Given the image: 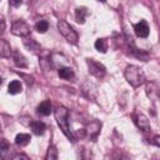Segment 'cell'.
<instances>
[{
  "label": "cell",
  "instance_id": "10",
  "mask_svg": "<svg viewBox=\"0 0 160 160\" xmlns=\"http://www.w3.org/2000/svg\"><path fill=\"white\" fill-rule=\"evenodd\" d=\"M146 95L152 101H156L159 99V85L155 81L146 84Z\"/></svg>",
  "mask_w": 160,
  "mask_h": 160
},
{
  "label": "cell",
  "instance_id": "13",
  "mask_svg": "<svg viewBox=\"0 0 160 160\" xmlns=\"http://www.w3.org/2000/svg\"><path fill=\"white\" fill-rule=\"evenodd\" d=\"M58 74L64 80H72L75 78V72L70 66H62V68L58 69Z\"/></svg>",
  "mask_w": 160,
  "mask_h": 160
},
{
  "label": "cell",
  "instance_id": "18",
  "mask_svg": "<svg viewBox=\"0 0 160 160\" xmlns=\"http://www.w3.org/2000/svg\"><path fill=\"white\" fill-rule=\"evenodd\" d=\"M21 91H22V85H21V82L19 80H12V81L9 82V85H8V92L9 94L16 95V94H19Z\"/></svg>",
  "mask_w": 160,
  "mask_h": 160
},
{
  "label": "cell",
  "instance_id": "7",
  "mask_svg": "<svg viewBox=\"0 0 160 160\" xmlns=\"http://www.w3.org/2000/svg\"><path fill=\"white\" fill-rule=\"evenodd\" d=\"M100 129H101V122L98 121V120H94V121H91V122L88 124V126L85 129V135L94 140L99 135Z\"/></svg>",
  "mask_w": 160,
  "mask_h": 160
},
{
  "label": "cell",
  "instance_id": "21",
  "mask_svg": "<svg viewBox=\"0 0 160 160\" xmlns=\"http://www.w3.org/2000/svg\"><path fill=\"white\" fill-rule=\"evenodd\" d=\"M94 45H95V49H96L99 52L105 54V52L108 51V41H106L105 39H98Z\"/></svg>",
  "mask_w": 160,
  "mask_h": 160
},
{
  "label": "cell",
  "instance_id": "23",
  "mask_svg": "<svg viewBox=\"0 0 160 160\" xmlns=\"http://www.w3.org/2000/svg\"><path fill=\"white\" fill-rule=\"evenodd\" d=\"M45 159L46 160H56L58 159V149H56V146H54V145L49 146L48 152L45 155Z\"/></svg>",
  "mask_w": 160,
  "mask_h": 160
},
{
  "label": "cell",
  "instance_id": "11",
  "mask_svg": "<svg viewBox=\"0 0 160 160\" xmlns=\"http://www.w3.org/2000/svg\"><path fill=\"white\" fill-rule=\"evenodd\" d=\"M52 111V106H51V102L50 100H45L39 104V106L36 108V112L41 116H49Z\"/></svg>",
  "mask_w": 160,
  "mask_h": 160
},
{
  "label": "cell",
  "instance_id": "5",
  "mask_svg": "<svg viewBox=\"0 0 160 160\" xmlns=\"http://www.w3.org/2000/svg\"><path fill=\"white\" fill-rule=\"evenodd\" d=\"M11 32L16 36L26 38L30 34V26L24 21V20H16L11 25Z\"/></svg>",
  "mask_w": 160,
  "mask_h": 160
},
{
  "label": "cell",
  "instance_id": "3",
  "mask_svg": "<svg viewBox=\"0 0 160 160\" xmlns=\"http://www.w3.org/2000/svg\"><path fill=\"white\" fill-rule=\"evenodd\" d=\"M58 30L59 32L66 39L68 42L70 44H78L79 40V35L78 32L74 30V28L65 20H59L58 21Z\"/></svg>",
  "mask_w": 160,
  "mask_h": 160
},
{
  "label": "cell",
  "instance_id": "29",
  "mask_svg": "<svg viewBox=\"0 0 160 160\" xmlns=\"http://www.w3.org/2000/svg\"><path fill=\"white\" fill-rule=\"evenodd\" d=\"M98 1H101V2H105L106 0H98Z\"/></svg>",
  "mask_w": 160,
  "mask_h": 160
},
{
  "label": "cell",
  "instance_id": "4",
  "mask_svg": "<svg viewBox=\"0 0 160 160\" xmlns=\"http://www.w3.org/2000/svg\"><path fill=\"white\" fill-rule=\"evenodd\" d=\"M86 64L89 68V72L92 76H95L96 79H102L106 75V68L101 62H99L94 59H86Z\"/></svg>",
  "mask_w": 160,
  "mask_h": 160
},
{
  "label": "cell",
  "instance_id": "12",
  "mask_svg": "<svg viewBox=\"0 0 160 160\" xmlns=\"http://www.w3.org/2000/svg\"><path fill=\"white\" fill-rule=\"evenodd\" d=\"M12 60H14V64L20 69H26L28 68V60L20 51H14Z\"/></svg>",
  "mask_w": 160,
  "mask_h": 160
},
{
  "label": "cell",
  "instance_id": "17",
  "mask_svg": "<svg viewBox=\"0 0 160 160\" xmlns=\"http://www.w3.org/2000/svg\"><path fill=\"white\" fill-rule=\"evenodd\" d=\"M11 54L12 51H11L10 44L6 40L0 39V58H10Z\"/></svg>",
  "mask_w": 160,
  "mask_h": 160
},
{
  "label": "cell",
  "instance_id": "28",
  "mask_svg": "<svg viewBox=\"0 0 160 160\" xmlns=\"http://www.w3.org/2000/svg\"><path fill=\"white\" fill-rule=\"evenodd\" d=\"M1 84H2V78L0 76V85H1Z\"/></svg>",
  "mask_w": 160,
  "mask_h": 160
},
{
  "label": "cell",
  "instance_id": "1",
  "mask_svg": "<svg viewBox=\"0 0 160 160\" xmlns=\"http://www.w3.org/2000/svg\"><path fill=\"white\" fill-rule=\"evenodd\" d=\"M54 115H55L56 122H58L59 128L61 129V131L64 132V135L70 141H75V138L69 128V110L65 106H56L54 110Z\"/></svg>",
  "mask_w": 160,
  "mask_h": 160
},
{
  "label": "cell",
  "instance_id": "16",
  "mask_svg": "<svg viewBox=\"0 0 160 160\" xmlns=\"http://www.w3.org/2000/svg\"><path fill=\"white\" fill-rule=\"evenodd\" d=\"M30 128H31L32 132L38 136L42 135L46 130V125L42 121H30Z\"/></svg>",
  "mask_w": 160,
  "mask_h": 160
},
{
  "label": "cell",
  "instance_id": "19",
  "mask_svg": "<svg viewBox=\"0 0 160 160\" xmlns=\"http://www.w3.org/2000/svg\"><path fill=\"white\" fill-rule=\"evenodd\" d=\"M31 140V136L29 134H24V132H20L15 136V144L18 146H26Z\"/></svg>",
  "mask_w": 160,
  "mask_h": 160
},
{
  "label": "cell",
  "instance_id": "6",
  "mask_svg": "<svg viewBox=\"0 0 160 160\" xmlns=\"http://www.w3.org/2000/svg\"><path fill=\"white\" fill-rule=\"evenodd\" d=\"M132 118H134V121H135L136 126H138L140 130H142V131H145V132H148V131L151 130L150 121H149V119H148L142 112H135V114L132 115Z\"/></svg>",
  "mask_w": 160,
  "mask_h": 160
},
{
  "label": "cell",
  "instance_id": "26",
  "mask_svg": "<svg viewBox=\"0 0 160 160\" xmlns=\"http://www.w3.org/2000/svg\"><path fill=\"white\" fill-rule=\"evenodd\" d=\"M12 159H14V160H16V159H25V160H28L29 158H28L26 155H24V154H16V155L12 156Z\"/></svg>",
  "mask_w": 160,
  "mask_h": 160
},
{
  "label": "cell",
  "instance_id": "2",
  "mask_svg": "<svg viewBox=\"0 0 160 160\" xmlns=\"http://www.w3.org/2000/svg\"><path fill=\"white\" fill-rule=\"evenodd\" d=\"M124 76H125L126 81L131 86H134V88L140 86L144 82V80H145V75H144L142 70L139 66H136V65H129V66H126V69L124 71Z\"/></svg>",
  "mask_w": 160,
  "mask_h": 160
},
{
  "label": "cell",
  "instance_id": "25",
  "mask_svg": "<svg viewBox=\"0 0 160 160\" xmlns=\"http://www.w3.org/2000/svg\"><path fill=\"white\" fill-rule=\"evenodd\" d=\"M5 29H6V24H5V21H4L2 19H0V35L4 34Z\"/></svg>",
  "mask_w": 160,
  "mask_h": 160
},
{
  "label": "cell",
  "instance_id": "27",
  "mask_svg": "<svg viewBox=\"0 0 160 160\" xmlns=\"http://www.w3.org/2000/svg\"><path fill=\"white\" fill-rule=\"evenodd\" d=\"M159 140H160V136H159V135H156V136L154 138V144H155L156 146H160V142H159Z\"/></svg>",
  "mask_w": 160,
  "mask_h": 160
},
{
  "label": "cell",
  "instance_id": "24",
  "mask_svg": "<svg viewBox=\"0 0 160 160\" xmlns=\"http://www.w3.org/2000/svg\"><path fill=\"white\" fill-rule=\"evenodd\" d=\"M9 4L14 8H19L22 4V0H9Z\"/></svg>",
  "mask_w": 160,
  "mask_h": 160
},
{
  "label": "cell",
  "instance_id": "14",
  "mask_svg": "<svg viewBox=\"0 0 160 160\" xmlns=\"http://www.w3.org/2000/svg\"><path fill=\"white\" fill-rule=\"evenodd\" d=\"M88 15H89V10H88L86 8L80 6V8H76V9H75V20H76V22L84 24Z\"/></svg>",
  "mask_w": 160,
  "mask_h": 160
},
{
  "label": "cell",
  "instance_id": "22",
  "mask_svg": "<svg viewBox=\"0 0 160 160\" xmlns=\"http://www.w3.org/2000/svg\"><path fill=\"white\" fill-rule=\"evenodd\" d=\"M48 29H49V22H48L46 20H39V21L35 24V30H36L38 32H40V34L46 32Z\"/></svg>",
  "mask_w": 160,
  "mask_h": 160
},
{
  "label": "cell",
  "instance_id": "20",
  "mask_svg": "<svg viewBox=\"0 0 160 160\" xmlns=\"http://www.w3.org/2000/svg\"><path fill=\"white\" fill-rule=\"evenodd\" d=\"M10 151V146H9V142L6 140H0V160L1 159H6L8 158V154Z\"/></svg>",
  "mask_w": 160,
  "mask_h": 160
},
{
  "label": "cell",
  "instance_id": "15",
  "mask_svg": "<svg viewBox=\"0 0 160 160\" xmlns=\"http://www.w3.org/2000/svg\"><path fill=\"white\" fill-rule=\"evenodd\" d=\"M24 45H25V48H26L29 51H31V52H38V51H40V49H41L40 44H39L35 39H31V38H26V39L24 40Z\"/></svg>",
  "mask_w": 160,
  "mask_h": 160
},
{
  "label": "cell",
  "instance_id": "9",
  "mask_svg": "<svg viewBox=\"0 0 160 160\" xmlns=\"http://www.w3.org/2000/svg\"><path fill=\"white\" fill-rule=\"evenodd\" d=\"M134 31H135L136 36H139V38H148L150 29H149V25L145 20H140L139 22H136L134 25Z\"/></svg>",
  "mask_w": 160,
  "mask_h": 160
},
{
  "label": "cell",
  "instance_id": "8",
  "mask_svg": "<svg viewBox=\"0 0 160 160\" xmlns=\"http://www.w3.org/2000/svg\"><path fill=\"white\" fill-rule=\"evenodd\" d=\"M50 62H51V66H52V68H56V69H60V68H62V66H69L68 59H66L62 54H59V52L51 54V56H50Z\"/></svg>",
  "mask_w": 160,
  "mask_h": 160
}]
</instances>
